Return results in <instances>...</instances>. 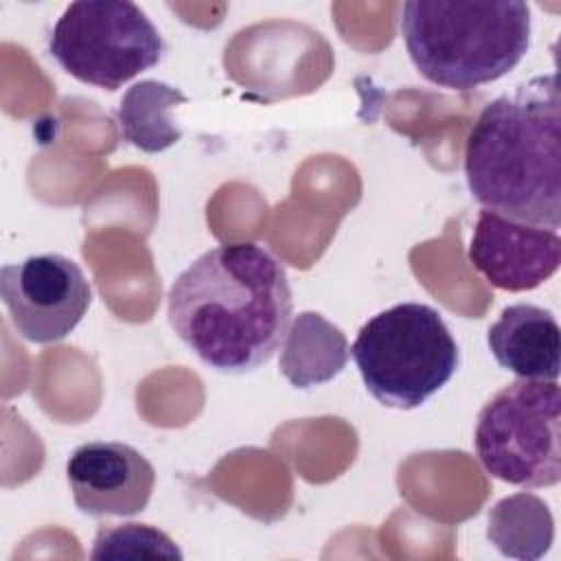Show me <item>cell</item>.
Returning a JSON list of instances; mask_svg holds the SVG:
<instances>
[{
  "mask_svg": "<svg viewBox=\"0 0 561 561\" xmlns=\"http://www.w3.org/2000/svg\"><path fill=\"white\" fill-rule=\"evenodd\" d=\"M48 50L77 81L118 90L162 59L164 42L129 0H79L55 22Z\"/></svg>",
  "mask_w": 561,
  "mask_h": 561,
  "instance_id": "6",
  "label": "cell"
},
{
  "mask_svg": "<svg viewBox=\"0 0 561 561\" xmlns=\"http://www.w3.org/2000/svg\"><path fill=\"white\" fill-rule=\"evenodd\" d=\"M465 175L484 210L559 230L561 96L554 72L484 105L467 136Z\"/></svg>",
  "mask_w": 561,
  "mask_h": 561,
  "instance_id": "2",
  "label": "cell"
},
{
  "mask_svg": "<svg viewBox=\"0 0 561 561\" xmlns=\"http://www.w3.org/2000/svg\"><path fill=\"white\" fill-rule=\"evenodd\" d=\"M469 263L497 289L528 291L559 270L561 237L557 230L480 210L469 243Z\"/></svg>",
  "mask_w": 561,
  "mask_h": 561,
  "instance_id": "9",
  "label": "cell"
},
{
  "mask_svg": "<svg viewBox=\"0 0 561 561\" xmlns=\"http://www.w3.org/2000/svg\"><path fill=\"white\" fill-rule=\"evenodd\" d=\"M486 344L495 362L519 379L559 377L561 333L557 318L543 307L517 302L502 309L486 331Z\"/></svg>",
  "mask_w": 561,
  "mask_h": 561,
  "instance_id": "10",
  "label": "cell"
},
{
  "mask_svg": "<svg viewBox=\"0 0 561 561\" xmlns=\"http://www.w3.org/2000/svg\"><path fill=\"white\" fill-rule=\"evenodd\" d=\"M186 103V96L162 81L145 79L127 88L118 105V123L127 142L147 153L173 147L182 131L171 118V110Z\"/></svg>",
  "mask_w": 561,
  "mask_h": 561,
  "instance_id": "12",
  "label": "cell"
},
{
  "mask_svg": "<svg viewBox=\"0 0 561 561\" xmlns=\"http://www.w3.org/2000/svg\"><path fill=\"white\" fill-rule=\"evenodd\" d=\"M351 355L366 390L386 408L414 410L458 368V344L440 313L401 302L375 313L357 333Z\"/></svg>",
  "mask_w": 561,
  "mask_h": 561,
  "instance_id": "4",
  "label": "cell"
},
{
  "mask_svg": "<svg viewBox=\"0 0 561 561\" xmlns=\"http://www.w3.org/2000/svg\"><path fill=\"white\" fill-rule=\"evenodd\" d=\"M348 355V340L333 322L316 311H302L283 340L278 368L294 388H313L337 377Z\"/></svg>",
  "mask_w": 561,
  "mask_h": 561,
  "instance_id": "11",
  "label": "cell"
},
{
  "mask_svg": "<svg viewBox=\"0 0 561 561\" xmlns=\"http://www.w3.org/2000/svg\"><path fill=\"white\" fill-rule=\"evenodd\" d=\"M401 35L427 81L471 90L522 61L530 46V9L522 0H410Z\"/></svg>",
  "mask_w": 561,
  "mask_h": 561,
  "instance_id": "3",
  "label": "cell"
},
{
  "mask_svg": "<svg viewBox=\"0 0 561 561\" xmlns=\"http://www.w3.org/2000/svg\"><path fill=\"white\" fill-rule=\"evenodd\" d=\"M559 436V383L515 379L482 405L473 445L493 478L519 489H541L561 480Z\"/></svg>",
  "mask_w": 561,
  "mask_h": 561,
  "instance_id": "5",
  "label": "cell"
},
{
  "mask_svg": "<svg viewBox=\"0 0 561 561\" xmlns=\"http://www.w3.org/2000/svg\"><path fill=\"white\" fill-rule=\"evenodd\" d=\"M294 300L285 267L256 243L199 254L171 285L175 335L213 370L241 375L272 359L287 335Z\"/></svg>",
  "mask_w": 561,
  "mask_h": 561,
  "instance_id": "1",
  "label": "cell"
},
{
  "mask_svg": "<svg viewBox=\"0 0 561 561\" xmlns=\"http://www.w3.org/2000/svg\"><path fill=\"white\" fill-rule=\"evenodd\" d=\"M486 535L504 557L539 559L552 543V515L537 495L515 493L491 508Z\"/></svg>",
  "mask_w": 561,
  "mask_h": 561,
  "instance_id": "13",
  "label": "cell"
},
{
  "mask_svg": "<svg viewBox=\"0 0 561 561\" xmlns=\"http://www.w3.org/2000/svg\"><path fill=\"white\" fill-rule=\"evenodd\" d=\"M66 476L77 508L92 517L142 513L156 484L153 465L131 445L114 440L79 445Z\"/></svg>",
  "mask_w": 561,
  "mask_h": 561,
  "instance_id": "8",
  "label": "cell"
},
{
  "mask_svg": "<svg viewBox=\"0 0 561 561\" xmlns=\"http://www.w3.org/2000/svg\"><path fill=\"white\" fill-rule=\"evenodd\" d=\"M0 296L13 329L28 342L64 340L90 307L81 267L57 252L35 254L0 270Z\"/></svg>",
  "mask_w": 561,
  "mask_h": 561,
  "instance_id": "7",
  "label": "cell"
},
{
  "mask_svg": "<svg viewBox=\"0 0 561 561\" xmlns=\"http://www.w3.org/2000/svg\"><path fill=\"white\" fill-rule=\"evenodd\" d=\"M92 559H182L180 548L169 535L149 524H107L101 526Z\"/></svg>",
  "mask_w": 561,
  "mask_h": 561,
  "instance_id": "14",
  "label": "cell"
}]
</instances>
